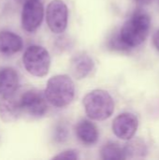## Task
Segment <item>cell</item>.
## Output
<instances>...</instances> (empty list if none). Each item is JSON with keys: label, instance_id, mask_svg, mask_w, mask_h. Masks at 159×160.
<instances>
[{"label": "cell", "instance_id": "obj_6", "mask_svg": "<svg viewBox=\"0 0 159 160\" xmlns=\"http://www.w3.org/2000/svg\"><path fill=\"white\" fill-rule=\"evenodd\" d=\"M68 10L62 0H52L46 9V21L49 28L55 34L63 33L67 25Z\"/></svg>", "mask_w": 159, "mask_h": 160}, {"label": "cell", "instance_id": "obj_14", "mask_svg": "<svg viewBox=\"0 0 159 160\" xmlns=\"http://www.w3.org/2000/svg\"><path fill=\"white\" fill-rule=\"evenodd\" d=\"M126 158H143L147 154V147L143 141L137 139L130 141L124 147Z\"/></svg>", "mask_w": 159, "mask_h": 160}, {"label": "cell", "instance_id": "obj_10", "mask_svg": "<svg viewBox=\"0 0 159 160\" xmlns=\"http://www.w3.org/2000/svg\"><path fill=\"white\" fill-rule=\"evenodd\" d=\"M95 67L93 58L85 52L76 54L70 62V71L77 80L87 77Z\"/></svg>", "mask_w": 159, "mask_h": 160}, {"label": "cell", "instance_id": "obj_12", "mask_svg": "<svg viewBox=\"0 0 159 160\" xmlns=\"http://www.w3.org/2000/svg\"><path fill=\"white\" fill-rule=\"evenodd\" d=\"M23 46L22 38L10 31L0 32V53L13 55L19 52Z\"/></svg>", "mask_w": 159, "mask_h": 160}, {"label": "cell", "instance_id": "obj_2", "mask_svg": "<svg viewBox=\"0 0 159 160\" xmlns=\"http://www.w3.org/2000/svg\"><path fill=\"white\" fill-rule=\"evenodd\" d=\"M44 93L49 103L54 107L63 108L72 102L75 85L69 76L56 75L48 81Z\"/></svg>", "mask_w": 159, "mask_h": 160}, {"label": "cell", "instance_id": "obj_17", "mask_svg": "<svg viewBox=\"0 0 159 160\" xmlns=\"http://www.w3.org/2000/svg\"><path fill=\"white\" fill-rule=\"evenodd\" d=\"M54 159H79V156L74 150H66L53 158Z\"/></svg>", "mask_w": 159, "mask_h": 160}, {"label": "cell", "instance_id": "obj_5", "mask_svg": "<svg viewBox=\"0 0 159 160\" xmlns=\"http://www.w3.org/2000/svg\"><path fill=\"white\" fill-rule=\"evenodd\" d=\"M22 113L31 118H40L48 111V100L45 93L37 89H30L19 98Z\"/></svg>", "mask_w": 159, "mask_h": 160}, {"label": "cell", "instance_id": "obj_13", "mask_svg": "<svg viewBox=\"0 0 159 160\" xmlns=\"http://www.w3.org/2000/svg\"><path fill=\"white\" fill-rule=\"evenodd\" d=\"M75 132L78 139L85 145H93L98 140L97 127L88 120H81L75 127Z\"/></svg>", "mask_w": 159, "mask_h": 160}, {"label": "cell", "instance_id": "obj_20", "mask_svg": "<svg viewBox=\"0 0 159 160\" xmlns=\"http://www.w3.org/2000/svg\"><path fill=\"white\" fill-rule=\"evenodd\" d=\"M15 1H16L17 3H19V4H22V5H23V4H24L25 2H27L28 0H15Z\"/></svg>", "mask_w": 159, "mask_h": 160}, {"label": "cell", "instance_id": "obj_19", "mask_svg": "<svg viewBox=\"0 0 159 160\" xmlns=\"http://www.w3.org/2000/svg\"><path fill=\"white\" fill-rule=\"evenodd\" d=\"M152 0H135L136 3H138L139 5H142V6H145V5H148L151 3Z\"/></svg>", "mask_w": 159, "mask_h": 160}, {"label": "cell", "instance_id": "obj_11", "mask_svg": "<svg viewBox=\"0 0 159 160\" xmlns=\"http://www.w3.org/2000/svg\"><path fill=\"white\" fill-rule=\"evenodd\" d=\"M19 86L17 71L9 67L0 68V94L2 97L14 95Z\"/></svg>", "mask_w": 159, "mask_h": 160}, {"label": "cell", "instance_id": "obj_16", "mask_svg": "<svg viewBox=\"0 0 159 160\" xmlns=\"http://www.w3.org/2000/svg\"><path fill=\"white\" fill-rule=\"evenodd\" d=\"M67 134H68V131H67V128L65 125H58L55 128V131H54V140L56 142H64L67 140Z\"/></svg>", "mask_w": 159, "mask_h": 160}, {"label": "cell", "instance_id": "obj_3", "mask_svg": "<svg viewBox=\"0 0 159 160\" xmlns=\"http://www.w3.org/2000/svg\"><path fill=\"white\" fill-rule=\"evenodd\" d=\"M83 106L89 118L103 121L111 117L114 111V102L111 95L100 89L89 92L83 98Z\"/></svg>", "mask_w": 159, "mask_h": 160}, {"label": "cell", "instance_id": "obj_18", "mask_svg": "<svg viewBox=\"0 0 159 160\" xmlns=\"http://www.w3.org/2000/svg\"><path fill=\"white\" fill-rule=\"evenodd\" d=\"M153 43H154L156 49L159 52V30H157V31L155 33V35H154V37H153Z\"/></svg>", "mask_w": 159, "mask_h": 160}, {"label": "cell", "instance_id": "obj_1", "mask_svg": "<svg viewBox=\"0 0 159 160\" xmlns=\"http://www.w3.org/2000/svg\"><path fill=\"white\" fill-rule=\"evenodd\" d=\"M150 24V16L145 11L137 9L126 21L119 32V36L129 49L138 47L147 38Z\"/></svg>", "mask_w": 159, "mask_h": 160}, {"label": "cell", "instance_id": "obj_15", "mask_svg": "<svg viewBox=\"0 0 159 160\" xmlns=\"http://www.w3.org/2000/svg\"><path fill=\"white\" fill-rule=\"evenodd\" d=\"M101 158L105 160L126 159L124 148H121L117 143L108 142L101 149Z\"/></svg>", "mask_w": 159, "mask_h": 160}, {"label": "cell", "instance_id": "obj_4", "mask_svg": "<svg viewBox=\"0 0 159 160\" xmlns=\"http://www.w3.org/2000/svg\"><path fill=\"white\" fill-rule=\"evenodd\" d=\"M24 68L31 75L44 77L48 74L51 66V57L48 51L38 45L29 46L22 56Z\"/></svg>", "mask_w": 159, "mask_h": 160}, {"label": "cell", "instance_id": "obj_8", "mask_svg": "<svg viewBox=\"0 0 159 160\" xmlns=\"http://www.w3.org/2000/svg\"><path fill=\"white\" fill-rule=\"evenodd\" d=\"M138 126L139 121L136 115L130 112H124L114 118L112 128L117 138L124 141H128L135 135Z\"/></svg>", "mask_w": 159, "mask_h": 160}, {"label": "cell", "instance_id": "obj_7", "mask_svg": "<svg viewBox=\"0 0 159 160\" xmlns=\"http://www.w3.org/2000/svg\"><path fill=\"white\" fill-rule=\"evenodd\" d=\"M44 8L40 0H28L22 11V26L26 32H35L41 24Z\"/></svg>", "mask_w": 159, "mask_h": 160}, {"label": "cell", "instance_id": "obj_9", "mask_svg": "<svg viewBox=\"0 0 159 160\" xmlns=\"http://www.w3.org/2000/svg\"><path fill=\"white\" fill-rule=\"evenodd\" d=\"M22 115L19 99L12 96L2 97L0 100V118L4 123L17 121Z\"/></svg>", "mask_w": 159, "mask_h": 160}]
</instances>
